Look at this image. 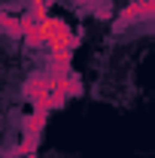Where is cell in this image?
<instances>
[{
	"instance_id": "6da1fadb",
	"label": "cell",
	"mask_w": 155,
	"mask_h": 158,
	"mask_svg": "<svg viewBox=\"0 0 155 158\" xmlns=\"http://www.w3.org/2000/svg\"><path fill=\"white\" fill-rule=\"evenodd\" d=\"M21 43L27 49H46V37H43V21H37L31 12H21Z\"/></svg>"
},
{
	"instance_id": "7a4b0ae2",
	"label": "cell",
	"mask_w": 155,
	"mask_h": 158,
	"mask_svg": "<svg viewBox=\"0 0 155 158\" xmlns=\"http://www.w3.org/2000/svg\"><path fill=\"white\" fill-rule=\"evenodd\" d=\"M155 19V0H134L119 12V24H131V21H149Z\"/></svg>"
},
{
	"instance_id": "3957f363",
	"label": "cell",
	"mask_w": 155,
	"mask_h": 158,
	"mask_svg": "<svg viewBox=\"0 0 155 158\" xmlns=\"http://www.w3.org/2000/svg\"><path fill=\"white\" fill-rule=\"evenodd\" d=\"M21 94L27 103H37L40 98H46L49 94V76L40 70V73H31V76L24 79V85H21Z\"/></svg>"
},
{
	"instance_id": "277c9868",
	"label": "cell",
	"mask_w": 155,
	"mask_h": 158,
	"mask_svg": "<svg viewBox=\"0 0 155 158\" xmlns=\"http://www.w3.org/2000/svg\"><path fill=\"white\" fill-rule=\"evenodd\" d=\"M46 118H49V113H43V110H31L27 116H21V137H40Z\"/></svg>"
},
{
	"instance_id": "5b68a950",
	"label": "cell",
	"mask_w": 155,
	"mask_h": 158,
	"mask_svg": "<svg viewBox=\"0 0 155 158\" xmlns=\"http://www.w3.org/2000/svg\"><path fill=\"white\" fill-rule=\"evenodd\" d=\"M0 34H6V37H12V40H21V21H19V15L0 12Z\"/></svg>"
},
{
	"instance_id": "8992f818",
	"label": "cell",
	"mask_w": 155,
	"mask_h": 158,
	"mask_svg": "<svg viewBox=\"0 0 155 158\" xmlns=\"http://www.w3.org/2000/svg\"><path fill=\"white\" fill-rule=\"evenodd\" d=\"M37 146H40V137H21L19 140V146H15V149H12V152H15V155H37Z\"/></svg>"
},
{
	"instance_id": "52a82bcc",
	"label": "cell",
	"mask_w": 155,
	"mask_h": 158,
	"mask_svg": "<svg viewBox=\"0 0 155 158\" xmlns=\"http://www.w3.org/2000/svg\"><path fill=\"white\" fill-rule=\"evenodd\" d=\"M49 6H52V0H31V9H27V12L37 21H46L49 19Z\"/></svg>"
},
{
	"instance_id": "ba28073f",
	"label": "cell",
	"mask_w": 155,
	"mask_h": 158,
	"mask_svg": "<svg viewBox=\"0 0 155 158\" xmlns=\"http://www.w3.org/2000/svg\"><path fill=\"white\" fill-rule=\"evenodd\" d=\"M24 158H34V155H24Z\"/></svg>"
}]
</instances>
